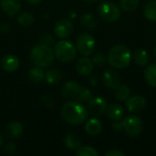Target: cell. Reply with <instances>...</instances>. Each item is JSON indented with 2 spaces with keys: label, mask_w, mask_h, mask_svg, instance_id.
<instances>
[{
  "label": "cell",
  "mask_w": 156,
  "mask_h": 156,
  "mask_svg": "<svg viewBox=\"0 0 156 156\" xmlns=\"http://www.w3.org/2000/svg\"><path fill=\"white\" fill-rule=\"evenodd\" d=\"M88 110L79 101H69L61 108L62 119L70 125H80L88 119Z\"/></svg>",
  "instance_id": "6da1fadb"
},
{
  "label": "cell",
  "mask_w": 156,
  "mask_h": 156,
  "mask_svg": "<svg viewBox=\"0 0 156 156\" xmlns=\"http://www.w3.org/2000/svg\"><path fill=\"white\" fill-rule=\"evenodd\" d=\"M131 60V50L124 45H116L112 47L109 51L108 62L114 69H125L130 65Z\"/></svg>",
  "instance_id": "7a4b0ae2"
},
{
  "label": "cell",
  "mask_w": 156,
  "mask_h": 156,
  "mask_svg": "<svg viewBox=\"0 0 156 156\" xmlns=\"http://www.w3.org/2000/svg\"><path fill=\"white\" fill-rule=\"evenodd\" d=\"M30 58L36 66L47 68L49 67L54 61V50L50 48V46L41 43L32 48Z\"/></svg>",
  "instance_id": "3957f363"
},
{
  "label": "cell",
  "mask_w": 156,
  "mask_h": 156,
  "mask_svg": "<svg viewBox=\"0 0 156 156\" xmlns=\"http://www.w3.org/2000/svg\"><path fill=\"white\" fill-rule=\"evenodd\" d=\"M55 57L61 62H70L77 55V48L68 40H59L55 44Z\"/></svg>",
  "instance_id": "277c9868"
},
{
  "label": "cell",
  "mask_w": 156,
  "mask_h": 156,
  "mask_svg": "<svg viewBox=\"0 0 156 156\" xmlns=\"http://www.w3.org/2000/svg\"><path fill=\"white\" fill-rule=\"evenodd\" d=\"M98 15L102 20L112 23L121 17V9L112 1H103L98 6Z\"/></svg>",
  "instance_id": "5b68a950"
},
{
  "label": "cell",
  "mask_w": 156,
  "mask_h": 156,
  "mask_svg": "<svg viewBox=\"0 0 156 156\" xmlns=\"http://www.w3.org/2000/svg\"><path fill=\"white\" fill-rule=\"evenodd\" d=\"M122 126L129 137H138L144 129L143 120L136 115H129L122 120Z\"/></svg>",
  "instance_id": "8992f818"
},
{
  "label": "cell",
  "mask_w": 156,
  "mask_h": 156,
  "mask_svg": "<svg viewBox=\"0 0 156 156\" xmlns=\"http://www.w3.org/2000/svg\"><path fill=\"white\" fill-rule=\"evenodd\" d=\"M76 48L82 55L90 56L94 52L96 48V41L91 35L83 33L77 37Z\"/></svg>",
  "instance_id": "52a82bcc"
},
{
  "label": "cell",
  "mask_w": 156,
  "mask_h": 156,
  "mask_svg": "<svg viewBox=\"0 0 156 156\" xmlns=\"http://www.w3.org/2000/svg\"><path fill=\"white\" fill-rule=\"evenodd\" d=\"M106 108L107 101L101 96L94 97L88 102V112L94 117H99L105 113Z\"/></svg>",
  "instance_id": "ba28073f"
},
{
  "label": "cell",
  "mask_w": 156,
  "mask_h": 156,
  "mask_svg": "<svg viewBox=\"0 0 156 156\" xmlns=\"http://www.w3.org/2000/svg\"><path fill=\"white\" fill-rule=\"evenodd\" d=\"M73 24L66 18L58 20L54 27V33L58 38H67L73 33Z\"/></svg>",
  "instance_id": "9c48e42d"
},
{
  "label": "cell",
  "mask_w": 156,
  "mask_h": 156,
  "mask_svg": "<svg viewBox=\"0 0 156 156\" xmlns=\"http://www.w3.org/2000/svg\"><path fill=\"white\" fill-rule=\"evenodd\" d=\"M147 105V101L144 97L141 95H134L132 97H129L126 100V109L132 112V113H138L141 112L145 109Z\"/></svg>",
  "instance_id": "30bf717a"
},
{
  "label": "cell",
  "mask_w": 156,
  "mask_h": 156,
  "mask_svg": "<svg viewBox=\"0 0 156 156\" xmlns=\"http://www.w3.org/2000/svg\"><path fill=\"white\" fill-rule=\"evenodd\" d=\"M80 85L73 80L64 83L61 89V95L66 100H75L80 90Z\"/></svg>",
  "instance_id": "8fae6325"
},
{
  "label": "cell",
  "mask_w": 156,
  "mask_h": 156,
  "mask_svg": "<svg viewBox=\"0 0 156 156\" xmlns=\"http://www.w3.org/2000/svg\"><path fill=\"white\" fill-rule=\"evenodd\" d=\"M102 80L104 85L109 88L114 90L117 86L121 84V78L119 73L115 69H107L103 72Z\"/></svg>",
  "instance_id": "7c38bea8"
},
{
  "label": "cell",
  "mask_w": 156,
  "mask_h": 156,
  "mask_svg": "<svg viewBox=\"0 0 156 156\" xmlns=\"http://www.w3.org/2000/svg\"><path fill=\"white\" fill-rule=\"evenodd\" d=\"M4 12L10 17L14 16L21 8V0H0Z\"/></svg>",
  "instance_id": "4fadbf2b"
},
{
  "label": "cell",
  "mask_w": 156,
  "mask_h": 156,
  "mask_svg": "<svg viewBox=\"0 0 156 156\" xmlns=\"http://www.w3.org/2000/svg\"><path fill=\"white\" fill-rule=\"evenodd\" d=\"M1 68L7 72H13L16 71L19 68V60L17 57L12 54H7L3 57L1 59Z\"/></svg>",
  "instance_id": "5bb4252c"
},
{
  "label": "cell",
  "mask_w": 156,
  "mask_h": 156,
  "mask_svg": "<svg viewBox=\"0 0 156 156\" xmlns=\"http://www.w3.org/2000/svg\"><path fill=\"white\" fill-rule=\"evenodd\" d=\"M94 63L89 58H81L76 63V69L81 76H88L93 70Z\"/></svg>",
  "instance_id": "9a60e30c"
},
{
  "label": "cell",
  "mask_w": 156,
  "mask_h": 156,
  "mask_svg": "<svg viewBox=\"0 0 156 156\" xmlns=\"http://www.w3.org/2000/svg\"><path fill=\"white\" fill-rule=\"evenodd\" d=\"M105 113L112 121H120L124 115V109L118 103H112L111 105H107Z\"/></svg>",
  "instance_id": "2e32d148"
},
{
  "label": "cell",
  "mask_w": 156,
  "mask_h": 156,
  "mask_svg": "<svg viewBox=\"0 0 156 156\" xmlns=\"http://www.w3.org/2000/svg\"><path fill=\"white\" fill-rule=\"evenodd\" d=\"M5 133L7 138L11 140L17 139L23 133V125L18 122H9L5 130Z\"/></svg>",
  "instance_id": "e0dca14e"
},
{
  "label": "cell",
  "mask_w": 156,
  "mask_h": 156,
  "mask_svg": "<svg viewBox=\"0 0 156 156\" xmlns=\"http://www.w3.org/2000/svg\"><path fill=\"white\" fill-rule=\"evenodd\" d=\"M101 131H102V124L98 119L91 118L89 121H87L85 124V132L90 136H97L101 133Z\"/></svg>",
  "instance_id": "ac0fdd59"
},
{
  "label": "cell",
  "mask_w": 156,
  "mask_h": 156,
  "mask_svg": "<svg viewBox=\"0 0 156 156\" xmlns=\"http://www.w3.org/2000/svg\"><path fill=\"white\" fill-rule=\"evenodd\" d=\"M64 144L69 150H77L81 146V140L75 133H69L64 138Z\"/></svg>",
  "instance_id": "d6986e66"
},
{
  "label": "cell",
  "mask_w": 156,
  "mask_h": 156,
  "mask_svg": "<svg viewBox=\"0 0 156 156\" xmlns=\"http://www.w3.org/2000/svg\"><path fill=\"white\" fill-rule=\"evenodd\" d=\"M114 95L120 101H126L131 95V89L128 85L121 83L114 89Z\"/></svg>",
  "instance_id": "ffe728a7"
},
{
  "label": "cell",
  "mask_w": 156,
  "mask_h": 156,
  "mask_svg": "<svg viewBox=\"0 0 156 156\" xmlns=\"http://www.w3.org/2000/svg\"><path fill=\"white\" fill-rule=\"evenodd\" d=\"M80 25L88 30H92L97 27V19L94 15L86 13L80 17Z\"/></svg>",
  "instance_id": "44dd1931"
},
{
  "label": "cell",
  "mask_w": 156,
  "mask_h": 156,
  "mask_svg": "<svg viewBox=\"0 0 156 156\" xmlns=\"http://www.w3.org/2000/svg\"><path fill=\"white\" fill-rule=\"evenodd\" d=\"M62 79V74L58 69H51L46 71L45 73V80L50 85L58 84Z\"/></svg>",
  "instance_id": "7402d4cb"
},
{
  "label": "cell",
  "mask_w": 156,
  "mask_h": 156,
  "mask_svg": "<svg viewBox=\"0 0 156 156\" xmlns=\"http://www.w3.org/2000/svg\"><path fill=\"white\" fill-rule=\"evenodd\" d=\"M144 14L147 20L156 22V0H151L146 3L144 5Z\"/></svg>",
  "instance_id": "603a6c76"
},
{
  "label": "cell",
  "mask_w": 156,
  "mask_h": 156,
  "mask_svg": "<svg viewBox=\"0 0 156 156\" xmlns=\"http://www.w3.org/2000/svg\"><path fill=\"white\" fill-rule=\"evenodd\" d=\"M133 60L139 66H145L150 61V57L145 49H137L133 54Z\"/></svg>",
  "instance_id": "cb8c5ba5"
},
{
  "label": "cell",
  "mask_w": 156,
  "mask_h": 156,
  "mask_svg": "<svg viewBox=\"0 0 156 156\" xmlns=\"http://www.w3.org/2000/svg\"><path fill=\"white\" fill-rule=\"evenodd\" d=\"M28 78L32 82L39 83L44 80L45 73H44L43 69H41V67L36 66V67L31 68L30 70L28 71Z\"/></svg>",
  "instance_id": "d4e9b609"
},
{
  "label": "cell",
  "mask_w": 156,
  "mask_h": 156,
  "mask_svg": "<svg viewBox=\"0 0 156 156\" xmlns=\"http://www.w3.org/2000/svg\"><path fill=\"white\" fill-rule=\"evenodd\" d=\"M144 77L150 86L156 88V64H151L145 69Z\"/></svg>",
  "instance_id": "484cf974"
},
{
  "label": "cell",
  "mask_w": 156,
  "mask_h": 156,
  "mask_svg": "<svg viewBox=\"0 0 156 156\" xmlns=\"http://www.w3.org/2000/svg\"><path fill=\"white\" fill-rule=\"evenodd\" d=\"M17 21L20 26L27 27L33 25V23L35 22V17L29 12H22L17 17Z\"/></svg>",
  "instance_id": "4316f807"
},
{
  "label": "cell",
  "mask_w": 156,
  "mask_h": 156,
  "mask_svg": "<svg viewBox=\"0 0 156 156\" xmlns=\"http://www.w3.org/2000/svg\"><path fill=\"white\" fill-rule=\"evenodd\" d=\"M139 0H119L121 8L126 12H133L139 5Z\"/></svg>",
  "instance_id": "83f0119b"
},
{
  "label": "cell",
  "mask_w": 156,
  "mask_h": 156,
  "mask_svg": "<svg viewBox=\"0 0 156 156\" xmlns=\"http://www.w3.org/2000/svg\"><path fill=\"white\" fill-rule=\"evenodd\" d=\"M92 98H93L92 92L89 89H87L86 87H80V90L79 91L77 98L75 99V101H79L80 103L81 102H89Z\"/></svg>",
  "instance_id": "f1b7e54d"
},
{
  "label": "cell",
  "mask_w": 156,
  "mask_h": 156,
  "mask_svg": "<svg viewBox=\"0 0 156 156\" xmlns=\"http://www.w3.org/2000/svg\"><path fill=\"white\" fill-rule=\"evenodd\" d=\"M77 156H98L99 152L90 146H80L76 150Z\"/></svg>",
  "instance_id": "f546056e"
},
{
  "label": "cell",
  "mask_w": 156,
  "mask_h": 156,
  "mask_svg": "<svg viewBox=\"0 0 156 156\" xmlns=\"http://www.w3.org/2000/svg\"><path fill=\"white\" fill-rule=\"evenodd\" d=\"M92 62L97 66H102L106 63V57L103 53H97L92 57Z\"/></svg>",
  "instance_id": "4dcf8cb0"
},
{
  "label": "cell",
  "mask_w": 156,
  "mask_h": 156,
  "mask_svg": "<svg viewBox=\"0 0 156 156\" xmlns=\"http://www.w3.org/2000/svg\"><path fill=\"white\" fill-rule=\"evenodd\" d=\"M41 103L43 104V106H45L47 108H49V109L54 108V106H55L54 100L51 97L48 96V95H44V96L41 97Z\"/></svg>",
  "instance_id": "1f68e13d"
},
{
  "label": "cell",
  "mask_w": 156,
  "mask_h": 156,
  "mask_svg": "<svg viewBox=\"0 0 156 156\" xmlns=\"http://www.w3.org/2000/svg\"><path fill=\"white\" fill-rule=\"evenodd\" d=\"M41 43H43V44H46V45H48V46H50L52 43H53V37L52 36H50L49 34H44L43 36H42V37H41Z\"/></svg>",
  "instance_id": "d6a6232c"
},
{
  "label": "cell",
  "mask_w": 156,
  "mask_h": 156,
  "mask_svg": "<svg viewBox=\"0 0 156 156\" xmlns=\"http://www.w3.org/2000/svg\"><path fill=\"white\" fill-rule=\"evenodd\" d=\"M124 153H122V151L118 150V149H111L110 151H108L105 156H124Z\"/></svg>",
  "instance_id": "836d02e7"
},
{
  "label": "cell",
  "mask_w": 156,
  "mask_h": 156,
  "mask_svg": "<svg viewBox=\"0 0 156 156\" xmlns=\"http://www.w3.org/2000/svg\"><path fill=\"white\" fill-rule=\"evenodd\" d=\"M4 151L7 154H13L15 151H16V144H13V143H8L5 148H4Z\"/></svg>",
  "instance_id": "e575fe53"
},
{
  "label": "cell",
  "mask_w": 156,
  "mask_h": 156,
  "mask_svg": "<svg viewBox=\"0 0 156 156\" xmlns=\"http://www.w3.org/2000/svg\"><path fill=\"white\" fill-rule=\"evenodd\" d=\"M112 128L116 131H122L123 130V126H122V122L120 121H114V122L112 123Z\"/></svg>",
  "instance_id": "d590c367"
},
{
  "label": "cell",
  "mask_w": 156,
  "mask_h": 156,
  "mask_svg": "<svg viewBox=\"0 0 156 156\" xmlns=\"http://www.w3.org/2000/svg\"><path fill=\"white\" fill-rule=\"evenodd\" d=\"M10 27L7 23H1L0 24V31L2 33H7L9 31Z\"/></svg>",
  "instance_id": "8d00e7d4"
},
{
  "label": "cell",
  "mask_w": 156,
  "mask_h": 156,
  "mask_svg": "<svg viewBox=\"0 0 156 156\" xmlns=\"http://www.w3.org/2000/svg\"><path fill=\"white\" fill-rule=\"evenodd\" d=\"M29 4H31V5H38V4H40L41 3V1L42 0H27Z\"/></svg>",
  "instance_id": "74e56055"
},
{
  "label": "cell",
  "mask_w": 156,
  "mask_h": 156,
  "mask_svg": "<svg viewBox=\"0 0 156 156\" xmlns=\"http://www.w3.org/2000/svg\"><path fill=\"white\" fill-rule=\"evenodd\" d=\"M85 3H88V4H93V3H95L97 0H83Z\"/></svg>",
  "instance_id": "f35d334b"
},
{
  "label": "cell",
  "mask_w": 156,
  "mask_h": 156,
  "mask_svg": "<svg viewBox=\"0 0 156 156\" xmlns=\"http://www.w3.org/2000/svg\"><path fill=\"white\" fill-rule=\"evenodd\" d=\"M2 144H3V136H2V134L0 133V147H1V145H2Z\"/></svg>",
  "instance_id": "ab89813d"
},
{
  "label": "cell",
  "mask_w": 156,
  "mask_h": 156,
  "mask_svg": "<svg viewBox=\"0 0 156 156\" xmlns=\"http://www.w3.org/2000/svg\"><path fill=\"white\" fill-rule=\"evenodd\" d=\"M154 58L156 59V46L155 48H154Z\"/></svg>",
  "instance_id": "60d3db41"
}]
</instances>
